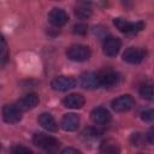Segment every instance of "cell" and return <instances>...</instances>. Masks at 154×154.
I'll use <instances>...</instances> for the list:
<instances>
[{"label":"cell","mask_w":154,"mask_h":154,"mask_svg":"<svg viewBox=\"0 0 154 154\" xmlns=\"http://www.w3.org/2000/svg\"><path fill=\"white\" fill-rule=\"evenodd\" d=\"M32 143L47 153H54L59 148V141L43 132H37L32 136Z\"/></svg>","instance_id":"1"},{"label":"cell","mask_w":154,"mask_h":154,"mask_svg":"<svg viewBox=\"0 0 154 154\" xmlns=\"http://www.w3.org/2000/svg\"><path fill=\"white\" fill-rule=\"evenodd\" d=\"M66 55L70 60L72 61H85L90 58L91 52L89 47L83 46V45H73L67 48Z\"/></svg>","instance_id":"2"},{"label":"cell","mask_w":154,"mask_h":154,"mask_svg":"<svg viewBox=\"0 0 154 154\" xmlns=\"http://www.w3.org/2000/svg\"><path fill=\"white\" fill-rule=\"evenodd\" d=\"M113 24L117 26V29H119L124 34H134V32H137L144 28L143 22H135L134 23V22L125 20L123 18H114Z\"/></svg>","instance_id":"3"},{"label":"cell","mask_w":154,"mask_h":154,"mask_svg":"<svg viewBox=\"0 0 154 154\" xmlns=\"http://www.w3.org/2000/svg\"><path fill=\"white\" fill-rule=\"evenodd\" d=\"M146 54H147V52L143 48L129 47L123 53V60L125 63H129V64H138V63H141L144 59Z\"/></svg>","instance_id":"4"},{"label":"cell","mask_w":154,"mask_h":154,"mask_svg":"<svg viewBox=\"0 0 154 154\" xmlns=\"http://www.w3.org/2000/svg\"><path fill=\"white\" fill-rule=\"evenodd\" d=\"M51 87L57 91H66L76 87V81L70 76H58L51 82Z\"/></svg>","instance_id":"5"},{"label":"cell","mask_w":154,"mask_h":154,"mask_svg":"<svg viewBox=\"0 0 154 154\" xmlns=\"http://www.w3.org/2000/svg\"><path fill=\"white\" fill-rule=\"evenodd\" d=\"M135 105V101L131 95H120L119 97H116L111 106L116 112H128L130 111Z\"/></svg>","instance_id":"6"},{"label":"cell","mask_w":154,"mask_h":154,"mask_svg":"<svg viewBox=\"0 0 154 154\" xmlns=\"http://www.w3.org/2000/svg\"><path fill=\"white\" fill-rule=\"evenodd\" d=\"M2 118L10 124L18 123L22 119V111L17 105H5L2 108Z\"/></svg>","instance_id":"7"},{"label":"cell","mask_w":154,"mask_h":154,"mask_svg":"<svg viewBox=\"0 0 154 154\" xmlns=\"http://www.w3.org/2000/svg\"><path fill=\"white\" fill-rule=\"evenodd\" d=\"M120 47H122V42L118 37H114V36H108L105 38L103 41V45H102V49H103V53L107 55V57H116L119 51H120Z\"/></svg>","instance_id":"8"},{"label":"cell","mask_w":154,"mask_h":154,"mask_svg":"<svg viewBox=\"0 0 154 154\" xmlns=\"http://www.w3.org/2000/svg\"><path fill=\"white\" fill-rule=\"evenodd\" d=\"M97 78H99V83H100V85L106 87V88L117 84V83H118V79H119L118 73L114 72V71L111 70V69L101 70V71L97 73Z\"/></svg>","instance_id":"9"},{"label":"cell","mask_w":154,"mask_h":154,"mask_svg":"<svg viewBox=\"0 0 154 154\" xmlns=\"http://www.w3.org/2000/svg\"><path fill=\"white\" fill-rule=\"evenodd\" d=\"M48 19H49L52 25H54L55 28H59V26H63V25H65L67 23L69 16L63 8L54 7L48 13Z\"/></svg>","instance_id":"10"},{"label":"cell","mask_w":154,"mask_h":154,"mask_svg":"<svg viewBox=\"0 0 154 154\" xmlns=\"http://www.w3.org/2000/svg\"><path fill=\"white\" fill-rule=\"evenodd\" d=\"M90 119L94 124L105 125L111 120V113L103 107H96L90 112Z\"/></svg>","instance_id":"11"},{"label":"cell","mask_w":154,"mask_h":154,"mask_svg":"<svg viewBox=\"0 0 154 154\" xmlns=\"http://www.w3.org/2000/svg\"><path fill=\"white\" fill-rule=\"evenodd\" d=\"M79 84L82 88L84 89H96L99 88L100 83H99V78H97V73L94 72H84L79 76Z\"/></svg>","instance_id":"12"},{"label":"cell","mask_w":154,"mask_h":154,"mask_svg":"<svg viewBox=\"0 0 154 154\" xmlns=\"http://www.w3.org/2000/svg\"><path fill=\"white\" fill-rule=\"evenodd\" d=\"M60 126L65 131H75L79 126V117L75 113L64 114L60 120Z\"/></svg>","instance_id":"13"},{"label":"cell","mask_w":154,"mask_h":154,"mask_svg":"<svg viewBox=\"0 0 154 154\" xmlns=\"http://www.w3.org/2000/svg\"><path fill=\"white\" fill-rule=\"evenodd\" d=\"M38 96H37V94H35V93H29V94H26L24 97H22L16 105L18 106V108L23 112V111H28V109H31V108H34V107H36L37 106V103H38Z\"/></svg>","instance_id":"14"},{"label":"cell","mask_w":154,"mask_h":154,"mask_svg":"<svg viewBox=\"0 0 154 154\" xmlns=\"http://www.w3.org/2000/svg\"><path fill=\"white\" fill-rule=\"evenodd\" d=\"M37 122L47 131H51V132L58 131V124H57L55 119L53 118V116L49 113H41L37 117Z\"/></svg>","instance_id":"15"},{"label":"cell","mask_w":154,"mask_h":154,"mask_svg":"<svg viewBox=\"0 0 154 154\" xmlns=\"http://www.w3.org/2000/svg\"><path fill=\"white\" fill-rule=\"evenodd\" d=\"M63 105L67 108L78 109L84 105V97L81 94H70L63 99Z\"/></svg>","instance_id":"16"},{"label":"cell","mask_w":154,"mask_h":154,"mask_svg":"<svg viewBox=\"0 0 154 154\" xmlns=\"http://www.w3.org/2000/svg\"><path fill=\"white\" fill-rule=\"evenodd\" d=\"M100 154H120V147L112 138L105 140L100 144Z\"/></svg>","instance_id":"17"},{"label":"cell","mask_w":154,"mask_h":154,"mask_svg":"<svg viewBox=\"0 0 154 154\" xmlns=\"http://www.w3.org/2000/svg\"><path fill=\"white\" fill-rule=\"evenodd\" d=\"M75 14L79 19H85L91 14V10L87 6V4H79L75 8Z\"/></svg>","instance_id":"18"},{"label":"cell","mask_w":154,"mask_h":154,"mask_svg":"<svg viewBox=\"0 0 154 154\" xmlns=\"http://www.w3.org/2000/svg\"><path fill=\"white\" fill-rule=\"evenodd\" d=\"M140 95L149 101H154V85H144L140 89Z\"/></svg>","instance_id":"19"},{"label":"cell","mask_w":154,"mask_h":154,"mask_svg":"<svg viewBox=\"0 0 154 154\" xmlns=\"http://www.w3.org/2000/svg\"><path fill=\"white\" fill-rule=\"evenodd\" d=\"M11 154H32V152L24 146H14L11 149Z\"/></svg>","instance_id":"20"},{"label":"cell","mask_w":154,"mask_h":154,"mask_svg":"<svg viewBox=\"0 0 154 154\" xmlns=\"http://www.w3.org/2000/svg\"><path fill=\"white\" fill-rule=\"evenodd\" d=\"M72 31H73V34H77V35H84L88 31V26L83 23H78V24L73 25Z\"/></svg>","instance_id":"21"},{"label":"cell","mask_w":154,"mask_h":154,"mask_svg":"<svg viewBox=\"0 0 154 154\" xmlns=\"http://www.w3.org/2000/svg\"><path fill=\"white\" fill-rule=\"evenodd\" d=\"M7 60V46H6V41L2 37L1 38V65H5Z\"/></svg>","instance_id":"22"},{"label":"cell","mask_w":154,"mask_h":154,"mask_svg":"<svg viewBox=\"0 0 154 154\" xmlns=\"http://www.w3.org/2000/svg\"><path fill=\"white\" fill-rule=\"evenodd\" d=\"M141 118L144 122H154V108H150V109L144 111L141 114Z\"/></svg>","instance_id":"23"},{"label":"cell","mask_w":154,"mask_h":154,"mask_svg":"<svg viewBox=\"0 0 154 154\" xmlns=\"http://www.w3.org/2000/svg\"><path fill=\"white\" fill-rule=\"evenodd\" d=\"M61 154H81L79 150H77L76 148H72V147H67L65 149H63Z\"/></svg>","instance_id":"24"},{"label":"cell","mask_w":154,"mask_h":154,"mask_svg":"<svg viewBox=\"0 0 154 154\" xmlns=\"http://www.w3.org/2000/svg\"><path fill=\"white\" fill-rule=\"evenodd\" d=\"M147 140L148 142H150L152 144H154V126L149 129V131L147 132Z\"/></svg>","instance_id":"25"},{"label":"cell","mask_w":154,"mask_h":154,"mask_svg":"<svg viewBox=\"0 0 154 154\" xmlns=\"http://www.w3.org/2000/svg\"><path fill=\"white\" fill-rule=\"evenodd\" d=\"M41 154H52V153H47V152H46V153H41Z\"/></svg>","instance_id":"26"}]
</instances>
